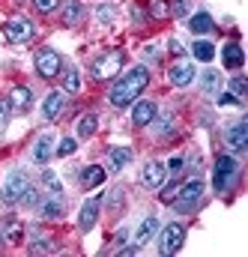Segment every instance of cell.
I'll return each instance as SVG.
<instances>
[{"mask_svg": "<svg viewBox=\"0 0 248 257\" xmlns=\"http://www.w3.org/2000/svg\"><path fill=\"white\" fill-rule=\"evenodd\" d=\"M227 144H230V150H236V153L248 150V123L245 120H236L233 126L227 128Z\"/></svg>", "mask_w": 248, "mask_h": 257, "instance_id": "10", "label": "cell"}, {"mask_svg": "<svg viewBox=\"0 0 248 257\" xmlns=\"http://www.w3.org/2000/svg\"><path fill=\"white\" fill-rule=\"evenodd\" d=\"M9 114H12V105H9V99H0V128L9 123Z\"/></svg>", "mask_w": 248, "mask_h": 257, "instance_id": "36", "label": "cell"}, {"mask_svg": "<svg viewBox=\"0 0 248 257\" xmlns=\"http://www.w3.org/2000/svg\"><path fill=\"white\" fill-rule=\"evenodd\" d=\"M51 153H54V138H51V135H42V138L36 141V147H33V162H36V165H45V162L51 159Z\"/></svg>", "mask_w": 248, "mask_h": 257, "instance_id": "18", "label": "cell"}, {"mask_svg": "<svg viewBox=\"0 0 248 257\" xmlns=\"http://www.w3.org/2000/svg\"><path fill=\"white\" fill-rule=\"evenodd\" d=\"M81 186L84 189H96V186H102L105 183V168H99V165H90V168H84L81 171Z\"/></svg>", "mask_w": 248, "mask_h": 257, "instance_id": "19", "label": "cell"}, {"mask_svg": "<svg viewBox=\"0 0 248 257\" xmlns=\"http://www.w3.org/2000/svg\"><path fill=\"white\" fill-rule=\"evenodd\" d=\"M236 174H239L236 159H233V156H218V159H215V174H212V186H215V192H227V189L233 186Z\"/></svg>", "mask_w": 248, "mask_h": 257, "instance_id": "2", "label": "cell"}, {"mask_svg": "<svg viewBox=\"0 0 248 257\" xmlns=\"http://www.w3.org/2000/svg\"><path fill=\"white\" fill-rule=\"evenodd\" d=\"M215 102H218V105H242L233 93H215Z\"/></svg>", "mask_w": 248, "mask_h": 257, "instance_id": "37", "label": "cell"}, {"mask_svg": "<svg viewBox=\"0 0 248 257\" xmlns=\"http://www.w3.org/2000/svg\"><path fill=\"white\" fill-rule=\"evenodd\" d=\"M177 192H180V186H177V183L165 186V192H162V200H165V203H174V197H177Z\"/></svg>", "mask_w": 248, "mask_h": 257, "instance_id": "38", "label": "cell"}, {"mask_svg": "<svg viewBox=\"0 0 248 257\" xmlns=\"http://www.w3.org/2000/svg\"><path fill=\"white\" fill-rule=\"evenodd\" d=\"M111 18H114V9L111 6H102L99 9V21H111Z\"/></svg>", "mask_w": 248, "mask_h": 257, "instance_id": "40", "label": "cell"}, {"mask_svg": "<svg viewBox=\"0 0 248 257\" xmlns=\"http://www.w3.org/2000/svg\"><path fill=\"white\" fill-rule=\"evenodd\" d=\"M9 105H12V111H27V108L33 105L30 87H15V90L9 93Z\"/></svg>", "mask_w": 248, "mask_h": 257, "instance_id": "17", "label": "cell"}, {"mask_svg": "<svg viewBox=\"0 0 248 257\" xmlns=\"http://www.w3.org/2000/svg\"><path fill=\"white\" fill-rule=\"evenodd\" d=\"M230 87H233V96H236V99L242 102V99H245V93H248L245 78H233V84H230Z\"/></svg>", "mask_w": 248, "mask_h": 257, "instance_id": "32", "label": "cell"}, {"mask_svg": "<svg viewBox=\"0 0 248 257\" xmlns=\"http://www.w3.org/2000/svg\"><path fill=\"white\" fill-rule=\"evenodd\" d=\"M218 84H221V75H218V72H212V69L200 72V87H203L206 96H215V93H218Z\"/></svg>", "mask_w": 248, "mask_h": 257, "instance_id": "23", "label": "cell"}, {"mask_svg": "<svg viewBox=\"0 0 248 257\" xmlns=\"http://www.w3.org/2000/svg\"><path fill=\"white\" fill-rule=\"evenodd\" d=\"M183 242H186V227L177 224V221H171V224L162 230V236H159V251H162V254H177V251L183 248Z\"/></svg>", "mask_w": 248, "mask_h": 257, "instance_id": "5", "label": "cell"}, {"mask_svg": "<svg viewBox=\"0 0 248 257\" xmlns=\"http://www.w3.org/2000/svg\"><path fill=\"white\" fill-rule=\"evenodd\" d=\"M99 221V197H93V200H87L84 206H81V215H78V227L81 230H93V224Z\"/></svg>", "mask_w": 248, "mask_h": 257, "instance_id": "14", "label": "cell"}, {"mask_svg": "<svg viewBox=\"0 0 248 257\" xmlns=\"http://www.w3.org/2000/svg\"><path fill=\"white\" fill-rule=\"evenodd\" d=\"M150 12L156 18H168L171 15V6H168V0H150Z\"/></svg>", "mask_w": 248, "mask_h": 257, "instance_id": "30", "label": "cell"}, {"mask_svg": "<svg viewBox=\"0 0 248 257\" xmlns=\"http://www.w3.org/2000/svg\"><path fill=\"white\" fill-rule=\"evenodd\" d=\"M156 230H159V218H156V215H147V218L141 221L138 233H135V245H138V248H141V245H147V242L156 236Z\"/></svg>", "mask_w": 248, "mask_h": 257, "instance_id": "15", "label": "cell"}, {"mask_svg": "<svg viewBox=\"0 0 248 257\" xmlns=\"http://www.w3.org/2000/svg\"><path fill=\"white\" fill-rule=\"evenodd\" d=\"M147 84H150V69H147V66H135L132 72H126L123 78L111 87L108 99H111L114 108H129V105L138 102V96L144 93Z\"/></svg>", "mask_w": 248, "mask_h": 257, "instance_id": "1", "label": "cell"}, {"mask_svg": "<svg viewBox=\"0 0 248 257\" xmlns=\"http://www.w3.org/2000/svg\"><path fill=\"white\" fill-rule=\"evenodd\" d=\"M81 18H84V6H81V0H69L66 9H63V24H66V27H75Z\"/></svg>", "mask_w": 248, "mask_h": 257, "instance_id": "21", "label": "cell"}, {"mask_svg": "<svg viewBox=\"0 0 248 257\" xmlns=\"http://www.w3.org/2000/svg\"><path fill=\"white\" fill-rule=\"evenodd\" d=\"M3 36H6L9 42L21 45V42L33 39V21H27V18H9V21L3 24Z\"/></svg>", "mask_w": 248, "mask_h": 257, "instance_id": "7", "label": "cell"}, {"mask_svg": "<svg viewBox=\"0 0 248 257\" xmlns=\"http://www.w3.org/2000/svg\"><path fill=\"white\" fill-rule=\"evenodd\" d=\"M27 186H30V177H27L24 171H12V174L3 180L0 200H3V203H18V200H21V194L27 192Z\"/></svg>", "mask_w": 248, "mask_h": 257, "instance_id": "4", "label": "cell"}, {"mask_svg": "<svg viewBox=\"0 0 248 257\" xmlns=\"http://www.w3.org/2000/svg\"><path fill=\"white\" fill-rule=\"evenodd\" d=\"M96 128H99V117H96V114H84V117L78 120V138H93Z\"/></svg>", "mask_w": 248, "mask_h": 257, "instance_id": "25", "label": "cell"}, {"mask_svg": "<svg viewBox=\"0 0 248 257\" xmlns=\"http://www.w3.org/2000/svg\"><path fill=\"white\" fill-rule=\"evenodd\" d=\"M60 6V0H36V9L39 12H54Z\"/></svg>", "mask_w": 248, "mask_h": 257, "instance_id": "39", "label": "cell"}, {"mask_svg": "<svg viewBox=\"0 0 248 257\" xmlns=\"http://www.w3.org/2000/svg\"><path fill=\"white\" fill-rule=\"evenodd\" d=\"M165 174H168V168L162 162H147L144 171H141V180H144L147 189H162L165 186Z\"/></svg>", "mask_w": 248, "mask_h": 257, "instance_id": "9", "label": "cell"}, {"mask_svg": "<svg viewBox=\"0 0 248 257\" xmlns=\"http://www.w3.org/2000/svg\"><path fill=\"white\" fill-rule=\"evenodd\" d=\"M168 78H171V84H174V87H186V84L194 81V66L188 63V60H180V63L171 66Z\"/></svg>", "mask_w": 248, "mask_h": 257, "instance_id": "12", "label": "cell"}, {"mask_svg": "<svg viewBox=\"0 0 248 257\" xmlns=\"http://www.w3.org/2000/svg\"><path fill=\"white\" fill-rule=\"evenodd\" d=\"M183 168H186V159H183V156H174V159L168 162V171H171L174 177H177V174H183Z\"/></svg>", "mask_w": 248, "mask_h": 257, "instance_id": "35", "label": "cell"}, {"mask_svg": "<svg viewBox=\"0 0 248 257\" xmlns=\"http://www.w3.org/2000/svg\"><path fill=\"white\" fill-rule=\"evenodd\" d=\"M63 111V93L60 90H54V93H48L45 96V105H42V114H45V120H57V114Z\"/></svg>", "mask_w": 248, "mask_h": 257, "instance_id": "20", "label": "cell"}, {"mask_svg": "<svg viewBox=\"0 0 248 257\" xmlns=\"http://www.w3.org/2000/svg\"><path fill=\"white\" fill-rule=\"evenodd\" d=\"M188 6H191V0H174L171 12H174L177 18H183V15H188Z\"/></svg>", "mask_w": 248, "mask_h": 257, "instance_id": "34", "label": "cell"}, {"mask_svg": "<svg viewBox=\"0 0 248 257\" xmlns=\"http://www.w3.org/2000/svg\"><path fill=\"white\" fill-rule=\"evenodd\" d=\"M39 212H42V218H45V221H54V218H60V215H63V203L57 200V197H51V200H45V203H42V209H39Z\"/></svg>", "mask_w": 248, "mask_h": 257, "instance_id": "26", "label": "cell"}, {"mask_svg": "<svg viewBox=\"0 0 248 257\" xmlns=\"http://www.w3.org/2000/svg\"><path fill=\"white\" fill-rule=\"evenodd\" d=\"M200 194H203V183L200 180H191V183H186L180 192H177V209H191L197 200H200Z\"/></svg>", "mask_w": 248, "mask_h": 257, "instance_id": "8", "label": "cell"}, {"mask_svg": "<svg viewBox=\"0 0 248 257\" xmlns=\"http://www.w3.org/2000/svg\"><path fill=\"white\" fill-rule=\"evenodd\" d=\"M75 147H78V144H75V138H63L60 147H57V156H72V153H75Z\"/></svg>", "mask_w": 248, "mask_h": 257, "instance_id": "33", "label": "cell"}, {"mask_svg": "<svg viewBox=\"0 0 248 257\" xmlns=\"http://www.w3.org/2000/svg\"><path fill=\"white\" fill-rule=\"evenodd\" d=\"M63 69V57L54 51V48H39L36 51V72L42 78H57Z\"/></svg>", "mask_w": 248, "mask_h": 257, "instance_id": "6", "label": "cell"}, {"mask_svg": "<svg viewBox=\"0 0 248 257\" xmlns=\"http://www.w3.org/2000/svg\"><path fill=\"white\" fill-rule=\"evenodd\" d=\"M63 90L66 93H78L81 90V72L78 69H66L63 72Z\"/></svg>", "mask_w": 248, "mask_h": 257, "instance_id": "27", "label": "cell"}, {"mask_svg": "<svg viewBox=\"0 0 248 257\" xmlns=\"http://www.w3.org/2000/svg\"><path fill=\"white\" fill-rule=\"evenodd\" d=\"M221 60H224V69H242V63H245L242 45H239V42H227V45L221 48Z\"/></svg>", "mask_w": 248, "mask_h": 257, "instance_id": "13", "label": "cell"}, {"mask_svg": "<svg viewBox=\"0 0 248 257\" xmlns=\"http://www.w3.org/2000/svg\"><path fill=\"white\" fill-rule=\"evenodd\" d=\"M42 183H45L54 194L63 192V186H60V180H57V174H54V171H45V174H42Z\"/></svg>", "mask_w": 248, "mask_h": 257, "instance_id": "31", "label": "cell"}, {"mask_svg": "<svg viewBox=\"0 0 248 257\" xmlns=\"http://www.w3.org/2000/svg\"><path fill=\"white\" fill-rule=\"evenodd\" d=\"M212 15L209 12H197V15H191V21H188V30L194 33V36H206V33H212Z\"/></svg>", "mask_w": 248, "mask_h": 257, "instance_id": "16", "label": "cell"}, {"mask_svg": "<svg viewBox=\"0 0 248 257\" xmlns=\"http://www.w3.org/2000/svg\"><path fill=\"white\" fill-rule=\"evenodd\" d=\"M191 54H194V60L209 63V60L215 57V45H212V42H206V39H197V42L191 45Z\"/></svg>", "mask_w": 248, "mask_h": 257, "instance_id": "22", "label": "cell"}, {"mask_svg": "<svg viewBox=\"0 0 248 257\" xmlns=\"http://www.w3.org/2000/svg\"><path fill=\"white\" fill-rule=\"evenodd\" d=\"M0 233H3V239H9V242H21V224L15 221V218H9L6 224H0Z\"/></svg>", "mask_w": 248, "mask_h": 257, "instance_id": "28", "label": "cell"}, {"mask_svg": "<svg viewBox=\"0 0 248 257\" xmlns=\"http://www.w3.org/2000/svg\"><path fill=\"white\" fill-rule=\"evenodd\" d=\"M51 251H54V242L48 236H39L30 242V254H51Z\"/></svg>", "mask_w": 248, "mask_h": 257, "instance_id": "29", "label": "cell"}, {"mask_svg": "<svg viewBox=\"0 0 248 257\" xmlns=\"http://www.w3.org/2000/svg\"><path fill=\"white\" fill-rule=\"evenodd\" d=\"M171 51H174V54H183V42H180V39H171Z\"/></svg>", "mask_w": 248, "mask_h": 257, "instance_id": "41", "label": "cell"}, {"mask_svg": "<svg viewBox=\"0 0 248 257\" xmlns=\"http://www.w3.org/2000/svg\"><path fill=\"white\" fill-rule=\"evenodd\" d=\"M156 114H159L156 102H135V108H132V123H135V126H150V123L156 120Z\"/></svg>", "mask_w": 248, "mask_h": 257, "instance_id": "11", "label": "cell"}, {"mask_svg": "<svg viewBox=\"0 0 248 257\" xmlns=\"http://www.w3.org/2000/svg\"><path fill=\"white\" fill-rule=\"evenodd\" d=\"M129 162H132V150H129V147H114V150H111V156H108V165H111L114 171L126 168Z\"/></svg>", "mask_w": 248, "mask_h": 257, "instance_id": "24", "label": "cell"}, {"mask_svg": "<svg viewBox=\"0 0 248 257\" xmlns=\"http://www.w3.org/2000/svg\"><path fill=\"white\" fill-rule=\"evenodd\" d=\"M126 63V54L123 51H105V54H99L96 57V63H93V78L96 81H108V78H114Z\"/></svg>", "mask_w": 248, "mask_h": 257, "instance_id": "3", "label": "cell"}]
</instances>
